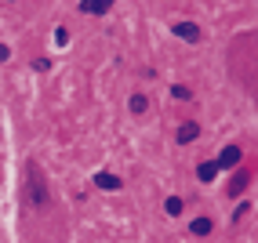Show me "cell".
Segmentation results:
<instances>
[{"label": "cell", "instance_id": "cell-1", "mask_svg": "<svg viewBox=\"0 0 258 243\" xmlns=\"http://www.w3.org/2000/svg\"><path fill=\"white\" fill-rule=\"evenodd\" d=\"M26 175H29V203L40 211V207H47V185H44V178H40V167L29 164Z\"/></svg>", "mask_w": 258, "mask_h": 243}, {"label": "cell", "instance_id": "cell-9", "mask_svg": "<svg viewBox=\"0 0 258 243\" xmlns=\"http://www.w3.org/2000/svg\"><path fill=\"white\" fill-rule=\"evenodd\" d=\"M193 232H197V236H208V232H211V218H197V221H193Z\"/></svg>", "mask_w": 258, "mask_h": 243}, {"label": "cell", "instance_id": "cell-4", "mask_svg": "<svg viewBox=\"0 0 258 243\" xmlns=\"http://www.w3.org/2000/svg\"><path fill=\"white\" fill-rule=\"evenodd\" d=\"M113 8V0H80V11L84 15H106Z\"/></svg>", "mask_w": 258, "mask_h": 243}, {"label": "cell", "instance_id": "cell-10", "mask_svg": "<svg viewBox=\"0 0 258 243\" xmlns=\"http://www.w3.org/2000/svg\"><path fill=\"white\" fill-rule=\"evenodd\" d=\"M171 95H175L178 102H189V98H193V91H189L185 84H175V88H171Z\"/></svg>", "mask_w": 258, "mask_h": 243}, {"label": "cell", "instance_id": "cell-13", "mask_svg": "<svg viewBox=\"0 0 258 243\" xmlns=\"http://www.w3.org/2000/svg\"><path fill=\"white\" fill-rule=\"evenodd\" d=\"M55 44H62V47H66V44H70V33H66V29H62V26H58V29H55Z\"/></svg>", "mask_w": 258, "mask_h": 243}, {"label": "cell", "instance_id": "cell-6", "mask_svg": "<svg viewBox=\"0 0 258 243\" xmlns=\"http://www.w3.org/2000/svg\"><path fill=\"white\" fill-rule=\"evenodd\" d=\"M95 185H98V189H109V193H113V189H120V178L102 171V175H95Z\"/></svg>", "mask_w": 258, "mask_h": 243}, {"label": "cell", "instance_id": "cell-7", "mask_svg": "<svg viewBox=\"0 0 258 243\" xmlns=\"http://www.w3.org/2000/svg\"><path fill=\"white\" fill-rule=\"evenodd\" d=\"M197 134H200V127H197V124H182V131H178V142H182V145H189Z\"/></svg>", "mask_w": 258, "mask_h": 243}, {"label": "cell", "instance_id": "cell-11", "mask_svg": "<svg viewBox=\"0 0 258 243\" xmlns=\"http://www.w3.org/2000/svg\"><path fill=\"white\" fill-rule=\"evenodd\" d=\"M164 211H167V214H182V200H178V196H171V200L164 203Z\"/></svg>", "mask_w": 258, "mask_h": 243}, {"label": "cell", "instance_id": "cell-14", "mask_svg": "<svg viewBox=\"0 0 258 243\" xmlns=\"http://www.w3.org/2000/svg\"><path fill=\"white\" fill-rule=\"evenodd\" d=\"M4 58H8V47H4V44H0V62H4Z\"/></svg>", "mask_w": 258, "mask_h": 243}, {"label": "cell", "instance_id": "cell-12", "mask_svg": "<svg viewBox=\"0 0 258 243\" xmlns=\"http://www.w3.org/2000/svg\"><path fill=\"white\" fill-rule=\"evenodd\" d=\"M142 109H146V98L135 95V98H131V113H142Z\"/></svg>", "mask_w": 258, "mask_h": 243}, {"label": "cell", "instance_id": "cell-2", "mask_svg": "<svg viewBox=\"0 0 258 243\" xmlns=\"http://www.w3.org/2000/svg\"><path fill=\"white\" fill-rule=\"evenodd\" d=\"M171 33H175V37H182V40H200V29L193 26V22H175V26H171Z\"/></svg>", "mask_w": 258, "mask_h": 243}, {"label": "cell", "instance_id": "cell-5", "mask_svg": "<svg viewBox=\"0 0 258 243\" xmlns=\"http://www.w3.org/2000/svg\"><path fill=\"white\" fill-rule=\"evenodd\" d=\"M251 182V171H236L233 175V182H229V193L236 196V193H244V185Z\"/></svg>", "mask_w": 258, "mask_h": 243}, {"label": "cell", "instance_id": "cell-3", "mask_svg": "<svg viewBox=\"0 0 258 243\" xmlns=\"http://www.w3.org/2000/svg\"><path fill=\"white\" fill-rule=\"evenodd\" d=\"M215 164H218V171H226V167H236V164H240V149H236V145L222 149V156H215Z\"/></svg>", "mask_w": 258, "mask_h": 243}, {"label": "cell", "instance_id": "cell-8", "mask_svg": "<svg viewBox=\"0 0 258 243\" xmlns=\"http://www.w3.org/2000/svg\"><path fill=\"white\" fill-rule=\"evenodd\" d=\"M197 175H200V182H211V178L218 175V164H215V160H211V164H204V167L197 171Z\"/></svg>", "mask_w": 258, "mask_h": 243}]
</instances>
